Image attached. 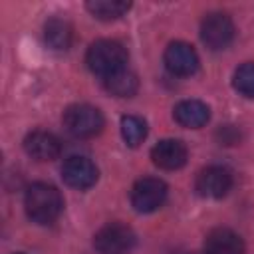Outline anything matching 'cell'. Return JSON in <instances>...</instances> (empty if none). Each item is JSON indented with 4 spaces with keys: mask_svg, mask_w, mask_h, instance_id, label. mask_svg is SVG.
I'll use <instances>...</instances> for the list:
<instances>
[{
    "mask_svg": "<svg viewBox=\"0 0 254 254\" xmlns=\"http://www.w3.org/2000/svg\"><path fill=\"white\" fill-rule=\"evenodd\" d=\"M173 117L181 127L187 129H200L210 119V107L198 99H185L179 101L173 109Z\"/></svg>",
    "mask_w": 254,
    "mask_h": 254,
    "instance_id": "13",
    "label": "cell"
},
{
    "mask_svg": "<svg viewBox=\"0 0 254 254\" xmlns=\"http://www.w3.org/2000/svg\"><path fill=\"white\" fill-rule=\"evenodd\" d=\"M151 159L163 171H177L185 167L189 159V151L187 145L179 139H163L151 149Z\"/></svg>",
    "mask_w": 254,
    "mask_h": 254,
    "instance_id": "10",
    "label": "cell"
},
{
    "mask_svg": "<svg viewBox=\"0 0 254 254\" xmlns=\"http://www.w3.org/2000/svg\"><path fill=\"white\" fill-rule=\"evenodd\" d=\"M44 40L50 50L65 52L73 40V28L64 18H50L44 26Z\"/></svg>",
    "mask_w": 254,
    "mask_h": 254,
    "instance_id": "14",
    "label": "cell"
},
{
    "mask_svg": "<svg viewBox=\"0 0 254 254\" xmlns=\"http://www.w3.org/2000/svg\"><path fill=\"white\" fill-rule=\"evenodd\" d=\"M121 137L129 147H139L147 137V123L137 115L121 117Z\"/></svg>",
    "mask_w": 254,
    "mask_h": 254,
    "instance_id": "17",
    "label": "cell"
},
{
    "mask_svg": "<svg viewBox=\"0 0 254 254\" xmlns=\"http://www.w3.org/2000/svg\"><path fill=\"white\" fill-rule=\"evenodd\" d=\"M232 189V173L226 167L210 165L196 175L194 190L202 198H222Z\"/></svg>",
    "mask_w": 254,
    "mask_h": 254,
    "instance_id": "7",
    "label": "cell"
},
{
    "mask_svg": "<svg viewBox=\"0 0 254 254\" xmlns=\"http://www.w3.org/2000/svg\"><path fill=\"white\" fill-rule=\"evenodd\" d=\"M103 85L115 97H131L139 89V79H137V75L131 69L125 67V69H119L113 75L105 77L103 79Z\"/></svg>",
    "mask_w": 254,
    "mask_h": 254,
    "instance_id": "15",
    "label": "cell"
},
{
    "mask_svg": "<svg viewBox=\"0 0 254 254\" xmlns=\"http://www.w3.org/2000/svg\"><path fill=\"white\" fill-rule=\"evenodd\" d=\"M244 240L230 228L218 226L204 236L206 254H244Z\"/></svg>",
    "mask_w": 254,
    "mask_h": 254,
    "instance_id": "12",
    "label": "cell"
},
{
    "mask_svg": "<svg viewBox=\"0 0 254 254\" xmlns=\"http://www.w3.org/2000/svg\"><path fill=\"white\" fill-rule=\"evenodd\" d=\"M85 8L97 20L109 22V20H117L123 14H127V10L131 8V2H125V0H89L85 4Z\"/></svg>",
    "mask_w": 254,
    "mask_h": 254,
    "instance_id": "16",
    "label": "cell"
},
{
    "mask_svg": "<svg viewBox=\"0 0 254 254\" xmlns=\"http://www.w3.org/2000/svg\"><path fill=\"white\" fill-rule=\"evenodd\" d=\"M97 177H99V171H97L95 163L87 157L73 155V157L65 159L62 165V179L71 189L85 190L97 183Z\"/></svg>",
    "mask_w": 254,
    "mask_h": 254,
    "instance_id": "8",
    "label": "cell"
},
{
    "mask_svg": "<svg viewBox=\"0 0 254 254\" xmlns=\"http://www.w3.org/2000/svg\"><path fill=\"white\" fill-rule=\"evenodd\" d=\"M105 119L101 111L89 103H75L64 111V127L77 139H89L101 133Z\"/></svg>",
    "mask_w": 254,
    "mask_h": 254,
    "instance_id": "3",
    "label": "cell"
},
{
    "mask_svg": "<svg viewBox=\"0 0 254 254\" xmlns=\"http://www.w3.org/2000/svg\"><path fill=\"white\" fill-rule=\"evenodd\" d=\"M232 85L240 95L254 97V62H246L234 69Z\"/></svg>",
    "mask_w": 254,
    "mask_h": 254,
    "instance_id": "18",
    "label": "cell"
},
{
    "mask_svg": "<svg viewBox=\"0 0 254 254\" xmlns=\"http://www.w3.org/2000/svg\"><path fill=\"white\" fill-rule=\"evenodd\" d=\"M127 60H129V54H127L125 46L115 40H97L89 46V50L85 54L87 67L103 79L113 75L119 69H125Z\"/></svg>",
    "mask_w": 254,
    "mask_h": 254,
    "instance_id": "2",
    "label": "cell"
},
{
    "mask_svg": "<svg viewBox=\"0 0 254 254\" xmlns=\"http://www.w3.org/2000/svg\"><path fill=\"white\" fill-rule=\"evenodd\" d=\"M167 198V185L157 177H143L131 189V206L141 212L149 214L163 206Z\"/></svg>",
    "mask_w": 254,
    "mask_h": 254,
    "instance_id": "6",
    "label": "cell"
},
{
    "mask_svg": "<svg viewBox=\"0 0 254 254\" xmlns=\"http://www.w3.org/2000/svg\"><path fill=\"white\" fill-rule=\"evenodd\" d=\"M18 254H22V252H18Z\"/></svg>",
    "mask_w": 254,
    "mask_h": 254,
    "instance_id": "20",
    "label": "cell"
},
{
    "mask_svg": "<svg viewBox=\"0 0 254 254\" xmlns=\"http://www.w3.org/2000/svg\"><path fill=\"white\" fill-rule=\"evenodd\" d=\"M24 208L32 222L36 224H52L64 210V198L54 185L34 183L28 187L24 196Z\"/></svg>",
    "mask_w": 254,
    "mask_h": 254,
    "instance_id": "1",
    "label": "cell"
},
{
    "mask_svg": "<svg viewBox=\"0 0 254 254\" xmlns=\"http://www.w3.org/2000/svg\"><path fill=\"white\" fill-rule=\"evenodd\" d=\"M137 242L135 232L123 222H109L93 236V248L99 254H129Z\"/></svg>",
    "mask_w": 254,
    "mask_h": 254,
    "instance_id": "4",
    "label": "cell"
},
{
    "mask_svg": "<svg viewBox=\"0 0 254 254\" xmlns=\"http://www.w3.org/2000/svg\"><path fill=\"white\" fill-rule=\"evenodd\" d=\"M200 40L212 52L226 50L234 40V24L230 16H226L224 12L206 14L200 22Z\"/></svg>",
    "mask_w": 254,
    "mask_h": 254,
    "instance_id": "5",
    "label": "cell"
},
{
    "mask_svg": "<svg viewBox=\"0 0 254 254\" xmlns=\"http://www.w3.org/2000/svg\"><path fill=\"white\" fill-rule=\"evenodd\" d=\"M187 254H206V252H187Z\"/></svg>",
    "mask_w": 254,
    "mask_h": 254,
    "instance_id": "19",
    "label": "cell"
},
{
    "mask_svg": "<svg viewBox=\"0 0 254 254\" xmlns=\"http://www.w3.org/2000/svg\"><path fill=\"white\" fill-rule=\"evenodd\" d=\"M24 149L36 161H54L62 153V143L54 133L36 129V131L26 135Z\"/></svg>",
    "mask_w": 254,
    "mask_h": 254,
    "instance_id": "11",
    "label": "cell"
},
{
    "mask_svg": "<svg viewBox=\"0 0 254 254\" xmlns=\"http://www.w3.org/2000/svg\"><path fill=\"white\" fill-rule=\"evenodd\" d=\"M165 65L173 75L189 77L198 69V56L187 42H171L165 50Z\"/></svg>",
    "mask_w": 254,
    "mask_h": 254,
    "instance_id": "9",
    "label": "cell"
}]
</instances>
